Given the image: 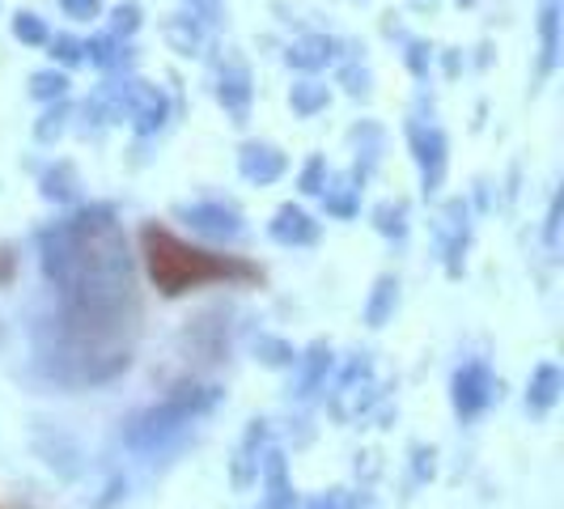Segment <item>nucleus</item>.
Instances as JSON below:
<instances>
[{
	"label": "nucleus",
	"instance_id": "nucleus-17",
	"mask_svg": "<svg viewBox=\"0 0 564 509\" xmlns=\"http://www.w3.org/2000/svg\"><path fill=\"white\" fill-rule=\"evenodd\" d=\"M327 369H332V344L327 339H314L302 357V373H297V399H311L323 382H327Z\"/></svg>",
	"mask_w": 564,
	"mask_h": 509
},
{
	"label": "nucleus",
	"instance_id": "nucleus-35",
	"mask_svg": "<svg viewBox=\"0 0 564 509\" xmlns=\"http://www.w3.org/2000/svg\"><path fill=\"white\" fill-rule=\"evenodd\" d=\"M344 85H348V94H352V98H369V73L366 68L348 64V68H344Z\"/></svg>",
	"mask_w": 564,
	"mask_h": 509
},
{
	"label": "nucleus",
	"instance_id": "nucleus-15",
	"mask_svg": "<svg viewBox=\"0 0 564 509\" xmlns=\"http://www.w3.org/2000/svg\"><path fill=\"white\" fill-rule=\"evenodd\" d=\"M561 391H564V373L552 366V361H543V366H535V373H531V387H527V408H531L535 416H543V412H552V408H556Z\"/></svg>",
	"mask_w": 564,
	"mask_h": 509
},
{
	"label": "nucleus",
	"instance_id": "nucleus-11",
	"mask_svg": "<svg viewBox=\"0 0 564 509\" xmlns=\"http://www.w3.org/2000/svg\"><path fill=\"white\" fill-rule=\"evenodd\" d=\"M561 64V0H539V82Z\"/></svg>",
	"mask_w": 564,
	"mask_h": 509
},
{
	"label": "nucleus",
	"instance_id": "nucleus-37",
	"mask_svg": "<svg viewBox=\"0 0 564 509\" xmlns=\"http://www.w3.org/2000/svg\"><path fill=\"white\" fill-rule=\"evenodd\" d=\"M408 64H412V73H416V77H424V68H429V56H424V43H416V39L408 43Z\"/></svg>",
	"mask_w": 564,
	"mask_h": 509
},
{
	"label": "nucleus",
	"instance_id": "nucleus-33",
	"mask_svg": "<svg viewBox=\"0 0 564 509\" xmlns=\"http://www.w3.org/2000/svg\"><path fill=\"white\" fill-rule=\"evenodd\" d=\"M59 9H64L68 18H77V22H89V18L102 13V0H59Z\"/></svg>",
	"mask_w": 564,
	"mask_h": 509
},
{
	"label": "nucleus",
	"instance_id": "nucleus-41",
	"mask_svg": "<svg viewBox=\"0 0 564 509\" xmlns=\"http://www.w3.org/2000/svg\"><path fill=\"white\" fill-rule=\"evenodd\" d=\"M416 9H437V0H412Z\"/></svg>",
	"mask_w": 564,
	"mask_h": 509
},
{
	"label": "nucleus",
	"instance_id": "nucleus-18",
	"mask_svg": "<svg viewBox=\"0 0 564 509\" xmlns=\"http://www.w3.org/2000/svg\"><path fill=\"white\" fill-rule=\"evenodd\" d=\"M263 480H268V509H289L293 506V484H289V467H284L281 451H263Z\"/></svg>",
	"mask_w": 564,
	"mask_h": 509
},
{
	"label": "nucleus",
	"instance_id": "nucleus-1",
	"mask_svg": "<svg viewBox=\"0 0 564 509\" xmlns=\"http://www.w3.org/2000/svg\"><path fill=\"white\" fill-rule=\"evenodd\" d=\"M43 277L59 293L56 339H39V361L64 382H107L128 369L137 332V277L111 208H85L39 234Z\"/></svg>",
	"mask_w": 564,
	"mask_h": 509
},
{
	"label": "nucleus",
	"instance_id": "nucleus-19",
	"mask_svg": "<svg viewBox=\"0 0 564 509\" xmlns=\"http://www.w3.org/2000/svg\"><path fill=\"white\" fill-rule=\"evenodd\" d=\"M361 183H366V174H336L332 178V187H323V199H327V213H336V217H352L357 208H361Z\"/></svg>",
	"mask_w": 564,
	"mask_h": 509
},
{
	"label": "nucleus",
	"instance_id": "nucleus-38",
	"mask_svg": "<svg viewBox=\"0 0 564 509\" xmlns=\"http://www.w3.org/2000/svg\"><path fill=\"white\" fill-rule=\"evenodd\" d=\"M416 480H433V472H437V467H433V451H424V446H416Z\"/></svg>",
	"mask_w": 564,
	"mask_h": 509
},
{
	"label": "nucleus",
	"instance_id": "nucleus-9",
	"mask_svg": "<svg viewBox=\"0 0 564 509\" xmlns=\"http://www.w3.org/2000/svg\"><path fill=\"white\" fill-rule=\"evenodd\" d=\"M442 242H446V272L458 277L463 272V254H467V242H471V213L463 199H451L442 208Z\"/></svg>",
	"mask_w": 564,
	"mask_h": 509
},
{
	"label": "nucleus",
	"instance_id": "nucleus-7",
	"mask_svg": "<svg viewBox=\"0 0 564 509\" xmlns=\"http://www.w3.org/2000/svg\"><path fill=\"white\" fill-rule=\"evenodd\" d=\"M178 217L187 226L204 234V238H217V242H238L247 226H242V213L234 204H221V199H204V204H183Z\"/></svg>",
	"mask_w": 564,
	"mask_h": 509
},
{
	"label": "nucleus",
	"instance_id": "nucleus-25",
	"mask_svg": "<svg viewBox=\"0 0 564 509\" xmlns=\"http://www.w3.org/2000/svg\"><path fill=\"white\" fill-rule=\"evenodd\" d=\"M327 85H318V82H297L293 85V94H289V102H293V111L297 115H318L323 107H327Z\"/></svg>",
	"mask_w": 564,
	"mask_h": 509
},
{
	"label": "nucleus",
	"instance_id": "nucleus-6",
	"mask_svg": "<svg viewBox=\"0 0 564 509\" xmlns=\"http://www.w3.org/2000/svg\"><path fill=\"white\" fill-rule=\"evenodd\" d=\"M492 396H497V382H492V369L484 366V361H463V366L454 369L451 399H454V412L463 421L480 416L484 408L492 403Z\"/></svg>",
	"mask_w": 564,
	"mask_h": 509
},
{
	"label": "nucleus",
	"instance_id": "nucleus-2",
	"mask_svg": "<svg viewBox=\"0 0 564 509\" xmlns=\"http://www.w3.org/2000/svg\"><path fill=\"white\" fill-rule=\"evenodd\" d=\"M141 247H144V263H149V277H153V284L166 297H178V293L199 289V284L229 281V277H254L247 263L196 251V247L178 242L170 229H158V226L141 229Z\"/></svg>",
	"mask_w": 564,
	"mask_h": 509
},
{
	"label": "nucleus",
	"instance_id": "nucleus-24",
	"mask_svg": "<svg viewBox=\"0 0 564 509\" xmlns=\"http://www.w3.org/2000/svg\"><path fill=\"white\" fill-rule=\"evenodd\" d=\"M373 226H378V234H387V238H403V234H408V204H403V199L378 204V208H373Z\"/></svg>",
	"mask_w": 564,
	"mask_h": 509
},
{
	"label": "nucleus",
	"instance_id": "nucleus-14",
	"mask_svg": "<svg viewBox=\"0 0 564 509\" xmlns=\"http://www.w3.org/2000/svg\"><path fill=\"white\" fill-rule=\"evenodd\" d=\"M339 43L336 39H327V34H306V39H297L289 52H284V64L289 68H302V73H318V68H327L332 59H336Z\"/></svg>",
	"mask_w": 564,
	"mask_h": 509
},
{
	"label": "nucleus",
	"instance_id": "nucleus-23",
	"mask_svg": "<svg viewBox=\"0 0 564 509\" xmlns=\"http://www.w3.org/2000/svg\"><path fill=\"white\" fill-rule=\"evenodd\" d=\"M43 196L56 199V204H68V199L77 196V170L68 166V162H59L56 170H47V174H43Z\"/></svg>",
	"mask_w": 564,
	"mask_h": 509
},
{
	"label": "nucleus",
	"instance_id": "nucleus-8",
	"mask_svg": "<svg viewBox=\"0 0 564 509\" xmlns=\"http://www.w3.org/2000/svg\"><path fill=\"white\" fill-rule=\"evenodd\" d=\"M251 68L242 64L238 56H226L221 64V73H217V98H221V107L234 115V123H247V111H251Z\"/></svg>",
	"mask_w": 564,
	"mask_h": 509
},
{
	"label": "nucleus",
	"instance_id": "nucleus-34",
	"mask_svg": "<svg viewBox=\"0 0 564 509\" xmlns=\"http://www.w3.org/2000/svg\"><path fill=\"white\" fill-rule=\"evenodd\" d=\"M52 52L59 56V64H82V59H85V43L68 39V34H59L56 43H52Z\"/></svg>",
	"mask_w": 564,
	"mask_h": 509
},
{
	"label": "nucleus",
	"instance_id": "nucleus-30",
	"mask_svg": "<svg viewBox=\"0 0 564 509\" xmlns=\"http://www.w3.org/2000/svg\"><path fill=\"white\" fill-rule=\"evenodd\" d=\"M111 26H115V39L137 34V30H141V4H119L111 18Z\"/></svg>",
	"mask_w": 564,
	"mask_h": 509
},
{
	"label": "nucleus",
	"instance_id": "nucleus-26",
	"mask_svg": "<svg viewBox=\"0 0 564 509\" xmlns=\"http://www.w3.org/2000/svg\"><path fill=\"white\" fill-rule=\"evenodd\" d=\"M30 94H34V98H43V102H59V98L68 94V77L56 73V68H43V73H34V77H30Z\"/></svg>",
	"mask_w": 564,
	"mask_h": 509
},
{
	"label": "nucleus",
	"instance_id": "nucleus-40",
	"mask_svg": "<svg viewBox=\"0 0 564 509\" xmlns=\"http://www.w3.org/2000/svg\"><path fill=\"white\" fill-rule=\"evenodd\" d=\"M9 277H13V254H9V251H0V284L9 281Z\"/></svg>",
	"mask_w": 564,
	"mask_h": 509
},
{
	"label": "nucleus",
	"instance_id": "nucleus-5",
	"mask_svg": "<svg viewBox=\"0 0 564 509\" xmlns=\"http://www.w3.org/2000/svg\"><path fill=\"white\" fill-rule=\"evenodd\" d=\"M408 141H412V158L421 166V183L424 192L433 196L442 183H446V162H451V141L437 123H424V119H412L408 123Z\"/></svg>",
	"mask_w": 564,
	"mask_h": 509
},
{
	"label": "nucleus",
	"instance_id": "nucleus-12",
	"mask_svg": "<svg viewBox=\"0 0 564 509\" xmlns=\"http://www.w3.org/2000/svg\"><path fill=\"white\" fill-rule=\"evenodd\" d=\"M284 153L276 149V144H259V141H251V144H242V153H238V170H242V178H251V183H276L284 174Z\"/></svg>",
	"mask_w": 564,
	"mask_h": 509
},
{
	"label": "nucleus",
	"instance_id": "nucleus-32",
	"mask_svg": "<svg viewBox=\"0 0 564 509\" xmlns=\"http://www.w3.org/2000/svg\"><path fill=\"white\" fill-rule=\"evenodd\" d=\"M561 221H564V196L556 192V196H552V208H547V226H543V238H547L552 251L561 247Z\"/></svg>",
	"mask_w": 564,
	"mask_h": 509
},
{
	"label": "nucleus",
	"instance_id": "nucleus-3",
	"mask_svg": "<svg viewBox=\"0 0 564 509\" xmlns=\"http://www.w3.org/2000/svg\"><path fill=\"white\" fill-rule=\"evenodd\" d=\"M221 403V387H196V382H183L174 387L162 403L144 408L141 416H132L123 429V442L141 454L166 451L174 437H183L199 416H208L213 408Z\"/></svg>",
	"mask_w": 564,
	"mask_h": 509
},
{
	"label": "nucleus",
	"instance_id": "nucleus-36",
	"mask_svg": "<svg viewBox=\"0 0 564 509\" xmlns=\"http://www.w3.org/2000/svg\"><path fill=\"white\" fill-rule=\"evenodd\" d=\"M187 13L199 18L204 26H213V22L221 18V0H187Z\"/></svg>",
	"mask_w": 564,
	"mask_h": 509
},
{
	"label": "nucleus",
	"instance_id": "nucleus-20",
	"mask_svg": "<svg viewBox=\"0 0 564 509\" xmlns=\"http://www.w3.org/2000/svg\"><path fill=\"white\" fill-rule=\"evenodd\" d=\"M395 306H399V281L387 272V277L373 281V293H369V302H366V323L369 327H387Z\"/></svg>",
	"mask_w": 564,
	"mask_h": 509
},
{
	"label": "nucleus",
	"instance_id": "nucleus-21",
	"mask_svg": "<svg viewBox=\"0 0 564 509\" xmlns=\"http://www.w3.org/2000/svg\"><path fill=\"white\" fill-rule=\"evenodd\" d=\"M166 39L174 52H183V56H199V47H204V22L192 18V13H178L174 22H166Z\"/></svg>",
	"mask_w": 564,
	"mask_h": 509
},
{
	"label": "nucleus",
	"instance_id": "nucleus-28",
	"mask_svg": "<svg viewBox=\"0 0 564 509\" xmlns=\"http://www.w3.org/2000/svg\"><path fill=\"white\" fill-rule=\"evenodd\" d=\"M13 39H22V43H30V47L47 43V26H43V18H34V13H18V18H13Z\"/></svg>",
	"mask_w": 564,
	"mask_h": 509
},
{
	"label": "nucleus",
	"instance_id": "nucleus-31",
	"mask_svg": "<svg viewBox=\"0 0 564 509\" xmlns=\"http://www.w3.org/2000/svg\"><path fill=\"white\" fill-rule=\"evenodd\" d=\"M323 187H327V166H323V158H311L306 170H302V192L306 196H323Z\"/></svg>",
	"mask_w": 564,
	"mask_h": 509
},
{
	"label": "nucleus",
	"instance_id": "nucleus-4",
	"mask_svg": "<svg viewBox=\"0 0 564 509\" xmlns=\"http://www.w3.org/2000/svg\"><path fill=\"white\" fill-rule=\"evenodd\" d=\"M98 102H102L107 119H123V115H128V123H132L141 137L162 132V128H166V119H170V98L158 89V85L141 82V77L111 82L102 94H98Z\"/></svg>",
	"mask_w": 564,
	"mask_h": 509
},
{
	"label": "nucleus",
	"instance_id": "nucleus-42",
	"mask_svg": "<svg viewBox=\"0 0 564 509\" xmlns=\"http://www.w3.org/2000/svg\"><path fill=\"white\" fill-rule=\"evenodd\" d=\"M463 4H476V0H463Z\"/></svg>",
	"mask_w": 564,
	"mask_h": 509
},
{
	"label": "nucleus",
	"instance_id": "nucleus-39",
	"mask_svg": "<svg viewBox=\"0 0 564 509\" xmlns=\"http://www.w3.org/2000/svg\"><path fill=\"white\" fill-rule=\"evenodd\" d=\"M306 509H344V492L339 488H332V492H323V497H314Z\"/></svg>",
	"mask_w": 564,
	"mask_h": 509
},
{
	"label": "nucleus",
	"instance_id": "nucleus-13",
	"mask_svg": "<svg viewBox=\"0 0 564 509\" xmlns=\"http://www.w3.org/2000/svg\"><path fill=\"white\" fill-rule=\"evenodd\" d=\"M272 238L281 247H311L314 238H318V221L306 208H297V204H281L276 217H272Z\"/></svg>",
	"mask_w": 564,
	"mask_h": 509
},
{
	"label": "nucleus",
	"instance_id": "nucleus-22",
	"mask_svg": "<svg viewBox=\"0 0 564 509\" xmlns=\"http://www.w3.org/2000/svg\"><path fill=\"white\" fill-rule=\"evenodd\" d=\"M85 56H89V64H98V68H119V64L132 59V52L111 34V39H89L85 43Z\"/></svg>",
	"mask_w": 564,
	"mask_h": 509
},
{
	"label": "nucleus",
	"instance_id": "nucleus-10",
	"mask_svg": "<svg viewBox=\"0 0 564 509\" xmlns=\"http://www.w3.org/2000/svg\"><path fill=\"white\" fill-rule=\"evenodd\" d=\"M263 446H268V424L251 421L247 437H242V442H238V451H234V467H229V480H234V488H238V492L254 488V480H259Z\"/></svg>",
	"mask_w": 564,
	"mask_h": 509
},
{
	"label": "nucleus",
	"instance_id": "nucleus-29",
	"mask_svg": "<svg viewBox=\"0 0 564 509\" xmlns=\"http://www.w3.org/2000/svg\"><path fill=\"white\" fill-rule=\"evenodd\" d=\"M254 353L263 357V366H276V369L293 361V348H289L284 339H259V344H254Z\"/></svg>",
	"mask_w": 564,
	"mask_h": 509
},
{
	"label": "nucleus",
	"instance_id": "nucleus-27",
	"mask_svg": "<svg viewBox=\"0 0 564 509\" xmlns=\"http://www.w3.org/2000/svg\"><path fill=\"white\" fill-rule=\"evenodd\" d=\"M64 119H68V107H64V98H59L56 107H52V111L34 123V137H39L43 144H52L56 137H64Z\"/></svg>",
	"mask_w": 564,
	"mask_h": 509
},
{
	"label": "nucleus",
	"instance_id": "nucleus-16",
	"mask_svg": "<svg viewBox=\"0 0 564 509\" xmlns=\"http://www.w3.org/2000/svg\"><path fill=\"white\" fill-rule=\"evenodd\" d=\"M369 378H373V361H369V353H357V357L348 361V369L339 373L336 391H332V416H336V421H344V408H348V399L361 396L357 387H369Z\"/></svg>",
	"mask_w": 564,
	"mask_h": 509
}]
</instances>
